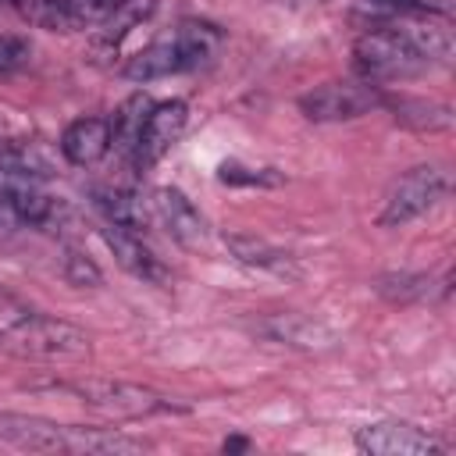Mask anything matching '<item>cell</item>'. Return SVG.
Listing matches in <instances>:
<instances>
[{"label": "cell", "mask_w": 456, "mask_h": 456, "mask_svg": "<svg viewBox=\"0 0 456 456\" xmlns=\"http://www.w3.org/2000/svg\"><path fill=\"white\" fill-rule=\"evenodd\" d=\"M353 64L360 71V78L367 82H388V78H406L420 68H428V61L420 57V50L410 43V36L392 25H370L356 36L353 43Z\"/></svg>", "instance_id": "4"}, {"label": "cell", "mask_w": 456, "mask_h": 456, "mask_svg": "<svg viewBox=\"0 0 456 456\" xmlns=\"http://www.w3.org/2000/svg\"><path fill=\"white\" fill-rule=\"evenodd\" d=\"M28 57H32L28 39H21V36H0V75H11L18 68H25Z\"/></svg>", "instance_id": "24"}, {"label": "cell", "mask_w": 456, "mask_h": 456, "mask_svg": "<svg viewBox=\"0 0 456 456\" xmlns=\"http://www.w3.org/2000/svg\"><path fill=\"white\" fill-rule=\"evenodd\" d=\"M0 349L36 360H86L89 335L61 317L28 310L11 296L0 299Z\"/></svg>", "instance_id": "2"}, {"label": "cell", "mask_w": 456, "mask_h": 456, "mask_svg": "<svg viewBox=\"0 0 456 456\" xmlns=\"http://www.w3.org/2000/svg\"><path fill=\"white\" fill-rule=\"evenodd\" d=\"M449 192V175L435 164H417L406 175H399L392 182V189L385 192V207L378 214V224L395 228V224H410L420 214H428L431 207H438Z\"/></svg>", "instance_id": "6"}, {"label": "cell", "mask_w": 456, "mask_h": 456, "mask_svg": "<svg viewBox=\"0 0 456 456\" xmlns=\"http://www.w3.org/2000/svg\"><path fill=\"white\" fill-rule=\"evenodd\" d=\"M185 121H189V107L182 100H164V103H153L150 114H146V125L128 153L132 167L135 171H150L185 132Z\"/></svg>", "instance_id": "8"}, {"label": "cell", "mask_w": 456, "mask_h": 456, "mask_svg": "<svg viewBox=\"0 0 456 456\" xmlns=\"http://www.w3.org/2000/svg\"><path fill=\"white\" fill-rule=\"evenodd\" d=\"M150 107H153V100L146 96V93H132L118 110H114V118H107L110 121V150H118V153H132V146H135V139H139V132H142V125H146V114H150Z\"/></svg>", "instance_id": "14"}, {"label": "cell", "mask_w": 456, "mask_h": 456, "mask_svg": "<svg viewBox=\"0 0 456 456\" xmlns=\"http://www.w3.org/2000/svg\"><path fill=\"white\" fill-rule=\"evenodd\" d=\"M100 267L89 260V256H82L78 249H68V256H64V281L68 285H78V289H86V285H100Z\"/></svg>", "instance_id": "23"}, {"label": "cell", "mask_w": 456, "mask_h": 456, "mask_svg": "<svg viewBox=\"0 0 456 456\" xmlns=\"http://www.w3.org/2000/svg\"><path fill=\"white\" fill-rule=\"evenodd\" d=\"M385 107L395 110V121H403L410 128H420V132H438V128H449L452 125L449 107L445 103H435V100H410V96L388 100L385 96Z\"/></svg>", "instance_id": "16"}, {"label": "cell", "mask_w": 456, "mask_h": 456, "mask_svg": "<svg viewBox=\"0 0 456 456\" xmlns=\"http://www.w3.org/2000/svg\"><path fill=\"white\" fill-rule=\"evenodd\" d=\"M431 289V281L424 274H385L378 278V292L388 296L392 303H413V299H424Z\"/></svg>", "instance_id": "20"}, {"label": "cell", "mask_w": 456, "mask_h": 456, "mask_svg": "<svg viewBox=\"0 0 456 456\" xmlns=\"http://www.w3.org/2000/svg\"><path fill=\"white\" fill-rule=\"evenodd\" d=\"M153 7H157V0H121V7L100 25L103 32H100V43L107 46V50H114L135 25H142L150 14H153Z\"/></svg>", "instance_id": "18"}, {"label": "cell", "mask_w": 456, "mask_h": 456, "mask_svg": "<svg viewBox=\"0 0 456 456\" xmlns=\"http://www.w3.org/2000/svg\"><path fill=\"white\" fill-rule=\"evenodd\" d=\"M64 4H68V14H71L75 28L103 25V21L121 7V0H64Z\"/></svg>", "instance_id": "21"}, {"label": "cell", "mask_w": 456, "mask_h": 456, "mask_svg": "<svg viewBox=\"0 0 456 456\" xmlns=\"http://www.w3.org/2000/svg\"><path fill=\"white\" fill-rule=\"evenodd\" d=\"M264 331L274 342H289L296 349H331L335 346V331L306 314H278L264 324Z\"/></svg>", "instance_id": "13"}, {"label": "cell", "mask_w": 456, "mask_h": 456, "mask_svg": "<svg viewBox=\"0 0 456 456\" xmlns=\"http://www.w3.org/2000/svg\"><path fill=\"white\" fill-rule=\"evenodd\" d=\"M217 178L228 185H281V175L274 167H242L235 160L217 167Z\"/></svg>", "instance_id": "22"}, {"label": "cell", "mask_w": 456, "mask_h": 456, "mask_svg": "<svg viewBox=\"0 0 456 456\" xmlns=\"http://www.w3.org/2000/svg\"><path fill=\"white\" fill-rule=\"evenodd\" d=\"M221 50V28L210 25V21H182L171 36L142 46L139 53L128 57L125 64V75L132 82H157V78H167V75H182V71H192L207 61H214V53Z\"/></svg>", "instance_id": "3"}, {"label": "cell", "mask_w": 456, "mask_h": 456, "mask_svg": "<svg viewBox=\"0 0 456 456\" xmlns=\"http://www.w3.org/2000/svg\"><path fill=\"white\" fill-rule=\"evenodd\" d=\"M103 242L110 246L114 260H118L128 274H135V278H142V281H150V285H164V281L171 278V271L164 267V260L146 246L142 232H135V228H118V224H103Z\"/></svg>", "instance_id": "11"}, {"label": "cell", "mask_w": 456, "mask_h": 456, "mask_svg": "<svg viewBox=\"0 0 456 456\" xmlns=\"http://www.w3.org/2000/svg\"><path fill=\"white\" fill-rule=\"evenodd\" d=\"M11 7L36 28L46 32H75V21L68 14L64 0H11Z\"/></svg>", "instance_id": "19"}, {"label": "cell", "mask_w": 456, "mask_h": 456, "mask_svg": "<svg viewBox=\"0 0 456 456\" xmlns=\"http://www.w3.org/2000/svg\"><path fill=\"white\" fill-rule=\"evenodd\" d=\"M385 107V93L378 82L356 78V82H324L299 96V110L310 121H353L370 110Z\"/></svg>", "instance_id": "7"}, {"label": "cell", "mask_w": 456, "mask_h": 456, "mask_svg": "<svg viewBox=\"0 0 456 456\" xmlns=\"http://www.w3.org/2000/svg\"><path fill=\"white\" fill-rule=\"evenodd\" d=\"M150 214L167 228V235L178 242V246H200L207 239V221L203 214L192 207V200L175 189V185H160L153 189L150 196Z\"/></svg>", "instance_id": "10"}, {"label": "cell", "mask_w": 456, "mask_h": 456, "mask_svg": "<svg viewBox=\"0 0 456 456\" xmlns=\"http://www.w3.org/2000/svg\"><path fill=\"white\" fill-rule=\"evenodd\" d=\"M0 442L25 449V452H93V456H114V452H142V438H128L121 431L103 428H75L57 424L46 417L28 413H0Z\"/></svg>", "instance_id": "1"}, {"label": "cell", "mask_w": 456, "mask_h": 456, "mask_svg": "<svg viewBox=\"0 0 456 456\" xmlns=\"http://www.w3.org/2000/svg\"><path fill=\"white\" fill-rule=\"evenodd\" d=\"M224 246L246 267H256V271H285L289 267V253L278 249V246H271L267 239H256V235H224Z\"/></svg>", "instance_id": "17"}, {"label": "cell", "mask_w": 456, "mask_h": 456, "mask_svg": "<svg viewBox=\"0 0 456 456\" xmlns=\"http://www.w3.org/2000/svg\"><path fill=\"white\" fill-rule=\"evenodd\" d=\"M96 207L103 214V224H118V228H135L142 232L150 214L146 203L135 192H121V189H100L96 192Z\"/></svg>", "instance_id": "15"}, {"label": "cell", "mask_w": 456, "mask_h": 456, "mask_svg": "<svg viewBox=\"0 0 456 456\" xmlns=\"http://www.w3.org/2000/svg\"><path fill=\"white\" fill-rule=\"evenodd\" d=\"M246 445H249L246 438H228V442H224V449H246Z\"/></svg>", "instance_id": "25"}, {"label": "cell", "mask_w": 456, "mask_h": 456, "mask_svg": "<svg viewBox=\"0 0 456 456\" xmlns=\"http://www.w3.org/2000/svg\"><path fill=\"white\" fill-rule=\"evenodd\" d=\"M353 442H356L360 452H370V456H428V452L438 449V442L431 435H424L420 428H413L406 420L363 424Z\"/></svg>", "instance_id": "9"}, {"label": "cell", "mask_w": 456, "mask_h": 456, "mask_svg": "<svg viewBox=\"0 0 456 456\" xmlns=\"http://www.w3.org/2000/svg\"><path fill=\"white\" fill-rule=\"evenodd\" d=\"M61 153L75 167H93L110 153V121L107 118H78L61 135Z\"/></svg>", "instance_id": "12"}, {"label": "cell", "mask_w": 456, "mask_h": 456, "mask_svg": "<svg viewBox=\"0 0 456 456\" xmlns=\"http://www.w3.org/2000/svg\"><path fill=\"white\" fill-rule=\"evenodd\" d=\"M57 388L78 395L86 406H93L107 417H118V420H139V417L182 410L175 399H167V395H160L146 385L114 381V378H86V381H68V385H57Z\"/></svg>", "instance_id": "5"}]
</instances>
